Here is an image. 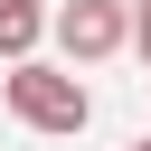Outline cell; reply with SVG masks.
I'll return each mask as SVG.
<instances>
[{"mask_svg":"<svg viewBox=\"0 0 151 151\" xmlns=\"http://www.w3.org/2000/svg\"><path fill=\"white\" fill-rule=\"evenodd\" d=\"M0 94H9V113H19L28 132H85V123H94V94H85L76 76L38 66V57H19V66L0 76Z\"/></svg>","mask_w":151,"mask_h":151,"instance_id":"1","label":"cell"},{"mask_svg":"<svg viewBox=\"0 0 151 151\" xmlns=\"http://www.w3.org/2000/svg\"><path fill=\"white\" fill-rule=\"evenodd\" d=\"M123 38H132V9H123V0H66V9H57L66 66H94V57H113Z\"/></svg>","mask_w":151,"mask_h":151,"instance_id":"2","label":"cell"},{"mask_svg":"<svg viewBox=\"0 0 151 151\" xmlns=\"http://www.w3.org/2000/svg\"><path fill=\"white\" fill-rule=\"evenodd\" d=\"M38 28H47V9H38V0H0V57H9V66L38 47Z\"/></svg>","mask_w":151,"mask_h":151,"instance_id":"3","label":"cell"},{"mask_svg":"<svg viewBox=\"0 0 151 151\" xmlns=\"http://www.w3.org/2000/svg\"><path fill=\"white\" fill-rule=\"evenodd\" d=\"M123 47H142V66H151V0L132 9V38H123Z\"/></svg>","mask_w":151,"mask_h":151,"instance_id":"4","label":"cell"},{"mask_svg":"<svg viewBox=\"0 0 151 151\" xmlns=\"http://www.w3.org/2000/svg\"><path fill=\"white\" fill-rule=\"evenodd\" d=\"M123 151H151V132H142V142H123Z\"/></svg>","mask_w":151,"mask_h":151,"instance_id":"5","label":"cell"}]
</instances>
